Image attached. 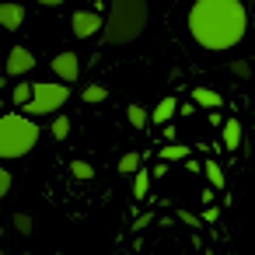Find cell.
I'll list each match as a JSON object with an SVG mask.
<instances>
[{
	"mask_svg": "<svg viewBox=\"0 0 255 255\" xmlns=\"http://www.w3.org/2000/svg\"><path fill=\"white\" fill-rule=\"evenodd\" d=\"M70 175H74V178H81V182H91L98 171H95V164H91V161H81V157H77V161H70Z\"/></svg>",
	"mask_w": 255,
	"mask_h": 255,
	"instance_id": "17",
	"label": "cell"
},
{
	"mask_svg": "<svg viewBox=\"0 0 255 255\" xmlns=\"http://www.w3.org/2000/svg\"><path fill=\"white\" fill-rule=\"evenodd\" d=\"M175 112H178V102H175V98H161V102L150 109V123L164 126V123H171V119H175Z\"/></svg>",
	"mask_w": 255,
	"mask_h": 255,
	"instance_id": "9",
	"label": "cell"
},
{
	"mask_svg": "<svg viewBox=\"0 0 255 255\" xmlns=\"http://www.w3.org/2000/svg\"><path fill=\"white\" fill-rule=\"evenodd\" d=\"M157 157L168 164V161H185L189 157V147H182V143H164L161 150H157Z\"/></svg>",
	"mask_w": 255,
	"mask_h": 255,
	"instance_id": "15",
	"label": "cell"
},
{
	"mask_svg": "<svg viewBox=\"0 0 255 255\" xmlns=\"http://www.w3.org/2000/svg\"><path fill=\"white\" fill-rule=\"evenodd\" d=\"M28 102H32V84H28V81H18V88L11 91V105H14V109H25Z\"/></svg>",
	"mask_w": 255,
	"mask_h": 255,
	"instance_id": "16",
	"label": "cell"
},
{
	"mask_svg": "<svg viewBox=\"0 0 255 255\" xmlns=\"http://www.w3.org/2000/svg\"><path fill=\"white\" fill-rule=\"evenodd\" d=\"M116 168H119V175H136V171L143 168V157H140L136 150H129V154H123V157H119V164H116Z\"/></svg>",
	"mask_w": 255,
	"mask_h": 255,
	"instance_id": "14",
	"label": "cell"
},
{
	"mask_svg": "<svg viewBox=\"0 0 255 255\" xmlns=\"http://www.w3.org/2000/svg\"><path fill=\"white\" fill-rule=\"evenodd\" d=\"M189 35L206 53H227L248 35V11L241 0H196L189 7Z\"/></svg>",
	"mask_w": 255,
	"mask_h": 255,
	"instance_id": "1",
	"label": "cell"
},
{
	"mask_svg": "<svg viewBox=\"0 0 255 255\" xmlns=\"http://www.w3.org/2000/svg\"><path fill=\"white\" fill-rule=\"evenodd\" d=\"M18 255H32V252H18Z\"/></svg>",
	"mask_w": 255,
	"mask_h": 255,
	"instance_id": "25",
	"label": "cell"
},
{
	"mask_svg": "<svg viewBox=\"0 0 255 255\" xmlns=\"http://www.w3.org/2000/svg\"><path fill=\"white\" fill-rule=\"evenodd\" d=\"M231 74H234V77H241V81H245V77H248V74H252V63H248V60H231Z\"/></svg>",
	"mask_w": 255,
	"mask_h": 255,
	"instance_id": "22",
	"label": "cell"
},
{
	"mask_svg": "<svg viewBox=\"0 0 255 255\" xmlns=\"http://www.w3.org/2000/svg\"><path fill=\"white\" fill-rule=\"evenodd\" d=\"M220 140H224V147H227V150H238V147H241V123H238V119H227V123H224Z\"/></svg>",
	"mask_w": 255,
	"mask_h": 255,
	"instance_id": "12",
	"label": "cell"
},
{
	"mask_svg": "<svg viewBox=\"0 0 255 255\" xmlns=\"http://www.w3.org/2000/svg\"><path fill=\"white\" fill-rule=\"evenodd\" d=\"M11 220H14V231H18L21 238H28V234L35 231V220H32V213H14Z\"/></svg>",
	"mask_w": 255,
	"mask_h": 255,
	"instance_id": "21",
	"label": "cell"
},
{
	"mask_svg": "<svg viewBox=\"0 0 255 255\" xmlns=\"http://www.w3.org/2000/svg\"><path fill=\"white\" fill-rule=\"evenodd\" d=\"M81 98H84L88 105H98V102H105V98H109V91H105V84H88V88L81 91Z\"/></svg>",
	"mask_w": 255,
	"mask_h": 255,
	"instance_id": "20",
	"label": "cell"
},
{
	"mask_svg": "<svg viewBox=\"0 0 255 255\" xmlns=\"http://www.w3.org/2000/svg\"><path fill=\"white\" fill-rule=\"evenodd\" d=\"M39 123L28 119L25 112H7L0 116V161H18L39 147Z\"/></svg>",
	"mask_w": 255,
	"mask_h": 255,
	"instance_id": "3",
	"label": "cell"
},
{
	"mask_svg": "<svg viewBox=\"0 0 255 255\" xmlns=\"http://www.w3.org/2000/svg\"><path fill=\"white\" fill-rule=\"evenodd\" d=\"M35 53L28 49V46H11V53H7V63H4V70L11 74V77H25V74H32L35 70Z\"/></svg>",
	"mask_w": 255,
	"mask_h": 255,
	"instance_id": "6",
	"label": "cell"
},
{
	"mask_svg": "<svg viewBox=\"0 0 255 255\" xmlns=\"http://www.w3.org/2000/svg\"><path fill=\"white\" fill-rule=\"evenodd\" d=\"M49 67H53V74H56L63 84H74V81H81V56H77V53H70V49L56 53Z\"/></svg>",
	"mask_w": 255,
	"mask_h": 255,
	"instance_id": "7",
	"label": "cell"
},
{
	"mask_svg": "<svg viewBox=\"0 0 255 255\" xmlns=\"http://www.w3.org/2000/svg\"><path fill=\"white\" fill-rule=\"evenodd\" d=\"M7 192H11V175H7L4 168H0V199H4Z\"/></svg>",
	"mask_w": 255,
	"mask_h": 255,
	"instance_id": "23",
	"label": "cell"
},
{
	"mask_svg": "<svg viewBox=\"0 0 255 255\" xmlns=\"http://www.w3.org/2000/svg\"><path fill=\"white\" fill-rule=\"evenodd\" d=\"M126 123H129L133 129H147V126H150V112L133 102V105H126Z\"/></svg>",
	"mask_w": 255,
	"mask_h": 255,
	"instance_id": "11",
	"label": "cell"
},
{
	"mask_svg": "<svg viewBox=\"0 0 255 255\" xmlns=\"http://www.w3.org/2000/svg\"><path fill=\"white\" fill-rule=\"evenodd\" d=\"M67 102H70V84H63V81H35L32 84V102L21 112L28 119H42V116L60 112Z\"/></svg>",
	"mask_w": 255,
	"mask_h": 255,
	"instance_id": "4",
	"label": "cell"
},
{
	"mask_svg": "<svg viewBox=\"0 0 255 255\" xmlns=\"http://www.w3.org/2000/svg\"><path fill=\"white\" fill-rule=\"evenodd\" d=\"M192 102L203 105V109H220L224 105V98L217 91H210V88H192Z\"/></svg>",
	"mask_w": 255,
	"mask_h": 255,
	"instance_id": "13",
	"label": "cell"
},
{
	"mask_svg": "<svg viewBox=\"0 0 255 255\" xmlns=\"http://www.w3.org/2000/svg\"><path fill=\"white\" fill-rule=\"evenodd\" d=\"M70 129H74V123H70V116H56V119H53V126H49V133H53V140H67V136H70Z\"/></svg>",
	"mask_w": 255,
	"mask_h": 255,
	"instance_id": "19",
	"label": "cell"
},
{
	"mask_svg": "<svg viewBox=\"0 0 255 255\" xmlns=\"http://www.w3.org/2000/svg\"><path fill=\"white\" fill-rule=\"evenodd\" d=\"M39 4H42V7H60L63 0H39Z\"/></svg>",
	"mask_w": 255,
	"mask_h": 255,
	"instance_id": "24",
	"label": "cell"
},
{
	"mask_svg": "<svg viewBox=\"0 0 255 255\" xmlns=\"http://www.w3.org/2000/svg\"><path fill=\"white\" fill-rule=\"evenodd\" d=\"M70 32L74 39H95L105 32V18L98 11H74L70 14Z\"/></svg>",
	"mask_w": 255,
	"mask_h": 255,
	"instance_id": "5",
	"label": "cell"
},
{
	"mask_svg": "<svg viewBox=\"0 0 255 255\" xmlns=\"http://www.w3.org/2000/svg\"><path fill=\"white\" fill-rule=\"evenodd\" d=\"M25 25V7L18 0H0V28L4 32H18Z\"/></svg>",
	"mask_w": 255,
	"mask_h": 255,
	"instance_id": "8",
	"label": "cell"
},
{
	"mask_svg": "<svg viewBox=\"0 0 255 255\" xmlns=\"http://www.w3.org/2000/svg\"><path fill=\"white\" fill-rule=\"evenodd\" d=\"M150 185H154V171L140 168V171L133 175V199H147V196H150Z\"/></svg>",
	"mask_w": 255,
	"mask_h": 255,
	"instance_id": "10",
	"label": "cell"
},
{
	"mask_svg": "<svg viewBox=\"0 0 255 255\" xmlns=\"http://www.w3.org/2000/svg\"><path fill=\"white\" fill-rule=\"evenodd\" d=\"M203 171H206V182H210L213 189H224V185H227V178H224V168H220L217 161H206V164H203Z\"/></svg>",
	"mask_w": 255,
	"mask_h": 255,
	"instance_id": "18",
	"label": "cell"
},
{
	"mask_svg": "<svg viewBox=\"0 0 255 255\" xmlns=\"http://www.w3.org/2000/svg\"><path fill=\"white\" fill-rule=\"evenodd\" d=\"M147 21H150L147 0H112L102 39L109 46H129L147 32Z\"/></svg>",
	"mask_w": 255,
	"mask_h": 255,
	"instance_id": "2",
	"label": "cell"
}]
</instances>
